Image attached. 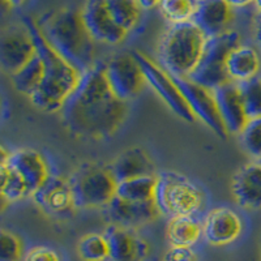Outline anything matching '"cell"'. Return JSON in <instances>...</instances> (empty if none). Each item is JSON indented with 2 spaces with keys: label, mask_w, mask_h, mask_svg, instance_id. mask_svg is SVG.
<instances>
[{
  "label": "cell",
  "mask_w": 261,
  "mask_h": 261,
  "mask_svg": "<svg viewBox=\"0 0 261 261\" xmlns=\"http://www.w3.org/2000/svg\"><path fill=\"white\" fill-rule=\"evenodd\" d=\"M63 123L74 136L103 140L114 136L128 116V102L111 90L103 63L84 72L62 109Z\"/></svg>",
  "instance_id": "1"
},
{
  "label": "cell",
  "mask_w": 261,
  "mask_h": 261,
  "mask_svg": "<svg viewBox=\"0 0 261 261\" xmlns=\"http://www.w3.org/2000/svg\"><path fill=\"white\" fill-rule=\"evenodd\" d=\"M22 21L32 33L37 54L43 63V80L29 99L37 109L45 113L62 111L65 102L77 88L83 73L48 43L34 18L25 17Z\"/></svg>",
  "instance_id": "2"
},
{
  "label": "cell",
  "mask_w": 261,
  "mask_h": 261,
  "mask_svg": "<svg viewBox=\"0 0 261 261\" xmlns=\"http://www.w3.org/2000/svg\"><path fill=\"white\" fill-rule=\"evenodd\" d=\"M37 22L48 43L81 73L97 64V42L84 25L81 9H59L47 13Z\"/></svg>",
  "instance_id": "3"
},
{
  "label": "cell",
  "mask_w": 261,
  "mask_h": 261,
  "mask_svg": "<svg viewBox=\"0 0 261 261\" xmlns=\"http://www.w3.org/2000/svg\"><path fill=\"white\" fill-rule=\"evenodd\" d=\"M208 37L193 21L171 25L158 48L160 64L174 77H190L197 68Z\"/></svg>",
  "instance_id": "4"
},
{
  "label": "cell",
  "mask_w": 261,
  "mask_h": 261,
  "mask_svg": "<svg viewBox=\"0 0 261 261\" xmlns=\"http://www.w3.org/2000/svg\"><path fill=\"white\" fill-rule=\"evenodd\" d=\"M154 201L162 214L197 216L202 211L206 196L199 184L175 171L157 174Z\"/></svg>",
  "instance_id": "5"
},
{
  "label": "cell",
  "mask_w": 261,
  "mask_h": 261,
  "mask_svg": "<svg viewBox=\"0 0 261 261\" xmlns=\"http://www.w3.org/2000/svg\"><path fill=\"white\" fill-rule=\"evenodd\" d=\"M68 179L77 209H106L116 197L118 180L110 166L85 163Z\"/></svg>",
  "instance_id": "6"
},
{
  "label": "cell",
  "mask_w": 261,
  "mask_h": 261,
  "mask_svg": "<svg viewBox=\"0 0 261 261\" xmlns=\"http://www.w3.org/2000/svg\"><path fill=\"white\" fill-rule=\"evenodd\" d=\"M241 43V34L235 30L208 38L201 60L188 79L212 90L231 83L226 69V62L230 53Z\"/></svg>",
  "instance_id": "7"
},
{
  "label": "cell",
  "mask_w": 261,
  "mask_h": 261,
  "mask_svg": "<svg viewBox=\"0 0 261 261\" xmlns=\"http://www.w3.org/2000/svg\"><path fill=\"white\" fill-rule=\"evenodd\" d=\"M132 54L143 68L146 83L155 90V93L160 94L163 102L174 111V114L183 119L184 122H195L196 116L193 115L192 110L188 106L186 98L181 94L180 89L175 84L171 74L143 51L135 50L132 51Z\"/></svg>",
  "instance_id": "8"
},
{
  "label": "cell",
  "mask_w": 261,
  "mask_h": 261,
  "mask_svg": "<svg viewBox=\"0 0 261 261\" xmlns=\"http://www.w3.org/2000/svg\"><path fill=\"white\" fill-rule=\"evenodd\" d=\"M103 65L111 90L122 101L129 102L139 97L148 84L141 65L132 53L118 54Z\"/></svg>",
  "instance_id": "9"
},
{
  "label": "cell",
  "mask_w": 261,
  "mask_h": 261,
  "mask_svg": "<svg viewBox=\"0 0 261 261\" xmlns=\"http://www.w3.org/2000/svg\"><path fill=\"white\" fill-rule=\"evenodd\" d=\"M174 81L184 95L188 106L196 119H200L206 127L220 139H227L228 132L221 118L220 109L217 105L216 95L212 89H208L188 77H174Z\"/></svg>",
  "instance_id": "10"
},
{
  "label": "cell",
  "mask_w": 261,
  "mask_h": 261,
  "mask_svg": "<svg viewBox=\"0 0 261 261\" xmlns=\"http://www.w3.org/2000/svg\"><path fill=\"white\" fill-rule=\"evenodd\" d=\"M36 54V42L24 21L3 30L0 37V64L9 76L20 71Z\"/></svg>",
  "instance_id": "11"
},
{
  "label": "cell",
  "mask_w": 261,
  "mask_h": 261,
  "mask_svg": "<svg viewBox=\"0 0 261 261\" xmlns=\"http://www.w3.org/2000/svg\"><path fill=\"white\" fill-rule=\"evenodd\" d=\"M84 25L97 43L109 46L120 45L128 33L115 22L107 8L106 0H86L81 8Z\"/></svg>",
  "instance_id": "12"
},
{
  "label": "cell",
  "mask_w": 261,
  "mask_h": 261,
  "mask_svg": "<svg viewBox=\"0 0 261 261\" xmlns=\"http://www.w3.org/2000/svg\"><path fill=\"white\" fill-rule=\"evenodd\" d=\"M2 161H6L17 172L28 186L32 196L53 175L46 158L36 149L21 148L17 150L7 151L3 148Z\"/></svg>",
  "instance_id": "13"
},
{
  "label": "cell",
  "mask_w": 261,
  "mask_h": 261,
  "mask_svg": "<svg viewBox=\"0 0 261 261\" xmlns=\"http://www.w3.org/2000/svg\"><path fill=\"white\" fill-rule=\"evenodd\" d=\"M33 199L43 213L51 217L71 216L77 209L69 179L54 174L33 195Z\"/></svg>",
  "instance_id": "14"
},
{
  "label": "cell",
  "mask_w": 261,
  "mask_h": 261,
  "mask_svg": "<svg viewBox=\"0 0 261 261\" xmlns=\"http://www.w3.org/2000/svg\"><path fill=\"white\" fill-rule=\"evenodd\" d=\"M243 222L237 212L230 208L212 209L202 222V237L211 246L231 244L241 237Z\"/></svg>",
  "instance_id": "15"
},
{
  "label": "cell",
  "mask_w": 261,
  "mask_h": 261,
  "mask_svg": "<svg viewBox=\"0 0 261 261\" xmlns=\"http://www.w3.org/2000/svg\"><path fill=\"white\" fill-rule=\"evenodd\" d=\"M107 216L113 223L127 228H137L155 221L161 216L154 200L151 201H127L116 196L106 208Z\"/></svg>",
  "instance_id": "16"
},
{
  "label": "cell",
  "mask_w": 261,
  "mask_h": 261,
  "mask_svg": "<svg viewBox=\"0 0 261 261\" xmlns=\"http://www.w3.org/2000/svg\"><path fill=\"white\" fill-rule=\"evenodd\" d=\"M109 243V261H144L149 253V246L134 228L110 225L103 232Z\"/></svg>",
  "instance_id": "17"
},
{
  "label": "cell",
  "mask_w": 261,
  "mask_h": 261,
  "mask_svg": "<svg viewBox=\"0 0 261 261\" xmlns=\"http://www.w3.org/2000/svg\"><path fill=\"white\" fill-rule=\"evenodd\" d=\"M228 135H241L249 122L239 84L227 83L213 90Z\"/></svg>",
  "instance_id": "18"
},
{
  "label": "cell",
  "mask_w": 261,
  "mask_h": 261,
  "mask_svg": "<svg viewBox=\"0 0 261 261\" xmlns=\"http://www.w3.org/2000/svg\"><path fill=\"white\" fill-rule=\"evenodd\" d=\"M231 195L242 209H261V162H251L238 170L231 181Z\"/></svg>",
  "instance_id": "19"
},
{
  "label": "cell",
  "mask_w": 261,
  "mask_h": 261,
  "mask_svg": "<svg viewBox=\"0 0 261 261\" xmlns=\"http://www.w3.org/2000/svg\"><path fill=\"white\" fill-rule=\"evenodd\" d=\"M232 17V7L226 0H200L192 21L212 38L231 30Z\"/></svg>",
  "instance_id": "20"
},
{
  "label": "cell",
  "mask_w": 261,
  "mask_h": 261,
  "mask_svg": "<svg viewBox=\"0 0 261 261\" xmlns=\"http://www.w3.org/2000/svg\"><path fill=\"white\" fill-rule=\"evenodd\" d=\"M110 169L118 181L157 175L154 163L148 153L140 146H132L122 151L111 163Z\"/></svg>",
  "instance_id": "21"
},
{
  "label": "cell",
  "mask_w": 261,
  "mask_h": 261,
  "mask_svg": "<svg viewBox=\"0 0 261 261\" xmlns=\"http://www.w3.org/2000/svg\"><path fill=\"white\" fill-rule=\"evenodd\" d=\"M226 69L230 81L235 84L246 83L258 77L261 71L260 53L253 46L241 43L228 55Z\"/></svg>",
  "instance_id": "22"
},
{
  "label": "cell",
  "mask_w": 261,
  "mask_h": 261,
  "mask_svg": "<svg viewBox=\"0 0 261 261\" xmlns=\"http://www.w3.org/2000/svg\"><path fill=\"white\" fill-rule=\"evenodd\" d=\"M166 235L172 247H192L202 237V222L197 216L171 217Z\"/></svg>",
  "instance_id": "23"
},
{
  "label": "cell",
  "mask_w": 261,
  "mask_h": 261,
  "mask_svg": "<svg viewBox=\"0 0 261 261\" xmlns=\"http://www.w3.org/2000/svg\"><path fill=\"white\" fill-rule=\"evenodd\" d=\"M155 186H157V175L140 176V178L118 181L116 196L127 201H151L154 200Z\"/></svg>",
  "instance_id": "24"
},
{
  "label": "cell",
  "mask_w": 261,
  "mask_h": 261,
  "mask_svg": "<svg viewBox=\"0 0 261 261\" xmlns=\"http://www.w3.org/2000/svg\"><path fill=\"white\" fill-rule=\"evenodd\" d=\"M12 79L13 86L21 94L32 97L38 90L42 80H43V63L38 54L33 58L28 64H25L18 72H16Z\"/></svg>",
  "instance_id": "25"
},
{
  "label": "cell",
  "mask_w": 261,
  "mask_h": 261,
  "mask_svg": "<svg viewBox=\"0 0 261 261\" xmlns=\"http://www.w3.org/2000/svg\"><path fill=\"white\" fill-rule=\"evenodd\" d=\"M0 179H2V199L3 201L16 202L32 196L25 181L6 161H0Z\"/></svg>",
  "instance_id": "26"
},
{
  "label": "cell",
  "mask_w": 261,
  "mask_h": 261,
  "mask_svg": "<svg viewBox=\"0 0 261 261\" xmlns=\"http://www.w3.org/2000/svg\"><path fill=\"white\" fill-rule=\"evenodd\" d=\"M106 4L116 24L127 33L139 24L143 8L137 0H106Z\"/></svg>",
  "instance_id": "27"
},
{
  "label": "cell",
  "mask_w": 261,
  "mask_h": 261,
  "mask_svg": "<svg viewBox=\"0 0 261 261\" xmlns=\"http://www.w3.org/2000/svg\"><path fill=\"white\" fill-rule=\"evenodd\" d=\"M158 7L170 24H184L193 20L199 7V0H161Z\"/></svg>",
  "instance_id": "28"
},
{
  "label": "cell",
  "mask_w": 261,
  "mask_h": 261,
  "mask_svg": "<svg viewBox=\"0 0 261 261\" xmlns=\"http://www.w3.org/2000/svg\"><path fill=\"white\" fill-rule=\"evenodd\" d=\"M79 256L83 261H106L110 257V249L105 234L84 235L77 244Z\"/></svg>",
  "instance_id": "29"
},
{
  "label": "cell",
  "mask_w": 261,
  "mask_h": 261,
  "mask_svg": "<svg viewBox=\"0 0 261 261\" xmlns=\"http://www.w3.org/2000/svg\"><path fill=\"white\" fill-rule=\"evenodd\" d=\"M239 88L249 120L261 118V77L239 84Z\"/></svg>",
  "instance_id": "30"
},
{
  "label": "cell",
  "mask_w": 261,
  "mask_h": 261,
  "mask_svg": "<svg viewBox=\"0 0 261 261\" xmlns=\"http://www.w3.org/2000/svg\"><path fill=\"white\" fill-rule=\"evenodd\" d=\"M244 150L258 162L261 161V118L252 119L247 123L241 135Z\"/></svg>",
  "instance_id": "31"
},
{
  "label": "cell",
  "mask_w": 261,
  "mask_h": 261,
  "mask_svg": "<svg viewBox=\"0 0 261 261\" xmlns=\"http://www.w3.org/2000/svg\"><path fill=\"white\" fill-rule=\"evenodd\" d=\"M24 248L20 238L3 228L0 231V261H20Z\"/></svg>",
  "instance_id": "32"
},
{
  "label": "cell",
  "mask_w": 261,
  "mask_h": 261,
  "mask_svg": "<svg viewBox=\"0 0 261 261\" xmlns=\"http://www.w3.org/2000/svg\"><path fill=\"white\" fill-rule=\"evenodd\" d=\"M24 261H60V257L50 247L37 246L28 251Z\"/></svg>",
  "instance_id": "33"
},
{
  "label": "cell",
  "mask_w": 261,
  "mask_h": 261,
  "mask_svg": "<svg viewBox=\"0 0 261 261\" xmlns=\"http://www.w3.org/2000/svg\"><path fill=\"white\" fill-rule=\"evenodd\" d=\"M162 261H199L192 247H172L163 255Z\"/></svg>",
  "instance_id": "34"
},
{
  "label": "cell",
  "mask_w": 261,
  "mask_h": 261,
  "mask_svg": "<svg viewBox=\"0 0 261 261\" xmlns=\"http://www.w3.org/2000/svg\"><path fill=\"white\" fill-rule=\"evenodd\" d=\"M232 8H243V7L249 6V4L255 3V0H226Z\"/></svg>",
  "instance_id": "35"
},
{
  "label": "cell",
  "mask_w": 261,
  "mask_h": 261,
  "mask_svg": "<svg viewBox=\"0 0 261 261\" xmlns=\"http://www.w3.org/2000/svg\"><path fill=\"white\" fill-rule=\"evenodd\" d=\"M137 2H139V4L143 9L154 8V7L160 6L161 3V0H137Z\"/></svg>",
  "instance_id": "36"
},
{
  "label": "cell",
  "mask_w": 261,
  "mask_h": 261,
  "mask_svg": "<svg viewBox=\"0 0 261 261\" xmlns=\"http://www.w3.org/2000/svg\"><path fill=\"white\" fill-rule=\"evenodd\" d=\"M255 38L257 41L258 46L261 47V13H258L255 22Z\"/></svg>",
  "instance_id": "37"
},
{
  "label": "cell",
  "mask_w": 261,
  "mask_h": 261,
  "mask_svg": "<svg viewBox=\"0 0 261 261\" xmlns=\"http://www.w3.org/2000/svg\"><path fill=\"white\" fill-rule=\"evenodd\" d=\"M9 7H21L24 6L27 0H4Z\"/></svg>",
  "instance_id": "38"
},
{
  "label": "cell",
  "mask_w": 261,
  "mask_h": 261,
  "mask_svg": "<svg viewBox=\"0 0 261 261\" xmlns=\"http://www.w3.org/2000/svg\"><path fill=\"white\" fill-rule=\"evenodd\" d=\"M255 4L258 9V13H261V0H255Z\"/></svg>",
  "instance_id": "39"
},
{
  "label": "cell",
  "mask_w": 261,
  "mask_h": 261,
  "mask_svg": "<svg viewBox=\"0 0 261 261\" xmlns=\"http://www.w3.org/2000/svg\"><path fill=\"white\" fill-rule=\"evenodd\" d=\"M260 162H261V161H260Z\"/></svg>",
  "instance_id": "40"
},
{
  "label": "cell",
  "mask_w": 261,
  "mask_h": 261,
  "mask_svg": "<svg viewBox=\"0 0 261 261\" xmlns=\"http://www.w3.org/2000/svg\"><path fill=\"white\" fill-rule=\"evenodd\" d=\"M199 2H200V0H199Z\"/></svg>",
  "instance_id": "41"
}]
</instances>
